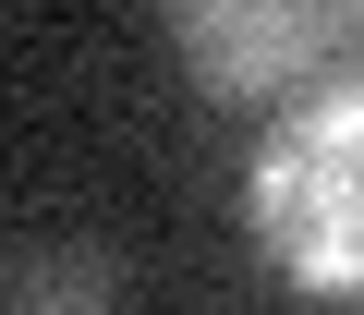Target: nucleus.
Returning <instances> with one entry per match:
<instances>
[{
  "mask_svg": "<svg viewBox=\"0 0 364 315\" xmlns=\"http://www.w3.org/2000/svg\"><path fill=\"white\" fill-rule=\"evenodd\" d=\"M243 243L279 291L364 315V73L291 97L243 158Z\"/></svg>",
  "mask_w": 364,
  "mask_h": 315,
  "instance_id": "obj_1",
  "label": "nucleus"
},
{
  "mask_svg": "<svg viewBox=\"0 0 364 315\" xmlns=\"http://www.w3.org/2000/svg\"><path fill=\"white\" fill-rule=\"evenodd\" d=\"M170 61L219 109H291L364 73V0H158Z\"/></svg>",
  "mask_w": 364,
  "mask_h": 315,
  "instance_id": "obj_2",
  "label": "nucleus"
},
{
  "mask_svg": "<svg viewBox=\"0 0 364 315\" xmlns=\"http://www.w3.org/2000/svg\"><path fill=\"white\" fill-rule=\"evenodd\" d=\"M122 303V267L109 243L61 231V243H13V315H109Z\"/></svg>",
  "mask_w": 364,
  "mask_h": 315,
  "instance_id": "obj_3",
  "label": "nucleus"
}]
</instances>
